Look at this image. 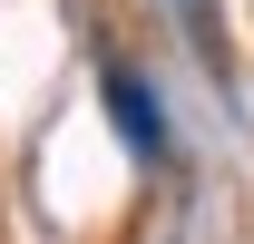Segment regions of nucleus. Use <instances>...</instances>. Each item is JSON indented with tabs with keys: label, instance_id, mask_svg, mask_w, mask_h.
<instances>
[{
	"label": "nucleus",
	"instance_id": "f257e3e1",
	"mask_svg": "<svg viewBox=\"0 0 254 244\" xmlns=\"http://www.w3.org/2000/svg\"><path fill=\"white\" fill-rule=\"evenodd\" d=\"M108 118L127 127V147H137V156H166V118H157V98H147L137 68H108Z\"/></svg>",
	"mask_w": 254,
	"mask_h": 244
}]
</instances>
